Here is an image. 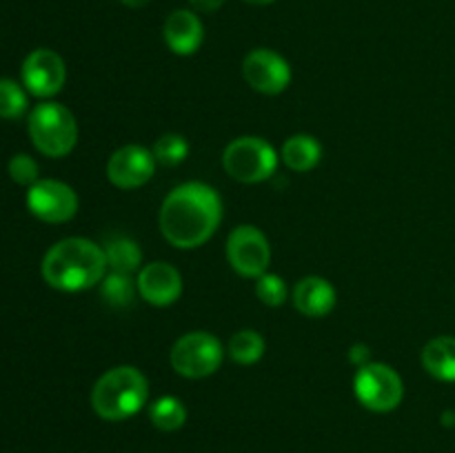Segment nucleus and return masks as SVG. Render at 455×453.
I'll use <instances>...</instances> for the list:
<instances>
[{
    "mask_svg": "<svg viewBox=\"0 0 455 453\" xmlns=\"http://www.w3.org/2000/svg\"><path fill=\"white\" fill-rule=\"evenodd\" d=\"M160 231L176 249H196L207 242L222 220V200L204 182H185L164 198Z\"/></svg>",
    "mask_w": 455,
    "mask_h": 453,
    "instance_id": "obj_1",
    "label": "nucleus"
},
{
    "mask_svg": "<svg viewBox=\"0 0 455 453\" xmlns=\"http://www.w3.org/2000/svg\"><path fill=\"white\" fill-rule=\"evenodd\" d=\"M105 249L87 238H65L43 258V278L58 291H84L102 282L107 271Z\"/></svg>",
    "mask_w": 455,
    "mask_h": 453,
    "instance_id": "obj_2",
    "label": "nucleus"
},
{
    "mask_svg": "<svg viewBox=\"0 0 455 453\" xmlns=\"http://www.w3.org/2000/svg\"><path fill=\"white\" fill-rule=\"evenodd\" d=\"M149 398V382L136 367H114L102 373L92 391V407L98 417L109 422L136 416Z\"/></svg>",
    "mask_w": 455,
    "mask_h": 453,
    "instance_id": "obj_3",
    "label": "nucleus"
},
{
    "mask_svg": "<svg viewBox=\"0 0 455 453\" xmlns=\"http://www.w3.org/2000/svg\"><path fill=\"white\" fill-rule=\"evenodd\" d=\"M29 136L36 149L49 158L71 154L78 142L74 114L60 102H40L29 114Z\"/></svg>",
    "mask_w": 455,
    "mask_h": 453,
    "instance_id": "obj_4",
    "label": "nucleus"
},
{
    "mask_svg": "<svg viewBox=\"0 0 455 453\" xmlns=\"http://www.w3.org/2000/svg\"><path fill=\"white\" fill-rule=\"evenodd\" d=\"M222 167L234 180L256 185L267 180L278 169V151L258 136H243L229 142L222 154Z\"/></svg>",
    "mask_w": 455,
    "mask_h": 453,
    "instance_id": "obj_5",
    "label": "nucleus"
},
{
    "mask_svg": "<svg viewBox=\"0 0 455 453\" xmlns=\"http://www.w3.org/2000/svg\"><path fill=\"white\" fill-rule=\"evenodd\" d=\"M222 360H225V349H222L220 340L207 331L185 333L180 340H176V345L172 346V355H169L173 371L191 378V380L216 373Z\"/></svg>",
    "mask_w": 455,
    "mask_h": 453,
    "instance_id": "obj_6",
    "label": "nucleus"
},
{
    "mask_svg": "<svg viewBox=\"0 0 455 453\" xmlns=\"http://www.w3.org/2000/svg\"><path fill=\"white\" fill-rule=\"evenodd\" d=\"M355 398L364 409L376 413L394 411L404 398L403 378L389 364L369 362L358 369L354 380Z\"/></svg>",
    "mask_w": 455,
    "mask_h": 453,
    "instance_id": "obj_7",
    "label": "nucleus"
},
{
    "mask_svg": "<svg viewBox=\"0 0 455 453\" xmlns=\"http://www.w3.org/2000/svg\"><path fill=\"white\" fill-rule=\"evenodd\" d=\"M227 260L238 275L258 280L269 269V240L258 226L238 225L227 240Z\"/></svg>",
    "mask_w": 455,
    "mask_h": 453,
    "instance_id": "obj_8",
    "label": "nucleus"
},
{
    "mask_svg": "<svg viewBox=\"0 0 455 453\" xmlns=\"http://www.w3.org/2000/svg\"><path fill=\"white\" fill-rule=\"evenodd\" d=\"M27 207L38 220L60 225L78 211V195L60 180H38L27 191Z\"/></svg>",
    "mask_w": 455,
    "mask_h": 453,
    "instance_id": "obj_9",
    "label": "nucleus"
},
{
    "mask_svg": "<svg viewBox=\"0 0 455 453\" xmlns=\"http://www.w3.org/2000/svg\"><path fill=\"white\" fill-rule=\"evenodd\" d=\"M247 84L265 96H278L291 83V67L274 49H253L243 62Z\"/></svg>",
    "mask_w": 455,
    "mask_h": 453,
    "instance_id": "obj_10",
    "label": "nucleus"
},
{
    "mask_svg": "<svg viewBox=\"0 0 455 453\" xmlns=\"http://www.w3.org/2000/svg\"><path fill=\"white\" fill-rule=\"evenodd\" d=\"M65 60L52 49H36L22 62V84L36 98H52L65 87Z\"/></svg>",
    "mask_w": 455,
    "mask_h": 453,
    "instance_id": "obj_11",
    "label": "nucleus"
},
{
    "mask_svg": "<svg viewBox=\"0 0 455 453\" xmlns=\"http://www.w3.org/2000/svg\"><path fill=\"white\" fill-rule=\"evenodd\" d=\"M156 164L158 163L151 149L140 145H124L111 154L107 163V178L118 189H138L151 180Z\"/></svg>",
    "mask_w": 455,
    "mask_h": 453,
    "instance_id": "obj_12",
    "label": "nucleus"
},
{
    "mask_svg": "<svg viewBox=\"0 0 455 453\" xmlns=\"http://www.w3.org/2000/svg\"><path fill=\"white\" fill-rule=\"evenodd\" d=\"M136 284L142 300L154 306L173 305L182 293L180 271L169 262H149L142 266Z\"/></svg>",
    "mask_w": 455,
    "mask_h": 453,
    "instance_id": "obj_13",
    "label": "nucleus"
},
{
    "mask_svg": "<svg viewBox=\"0 0 455 453\" xmlns=\"http://www.w3.org/2000/svg\"><path fill=\"white\" fill-rule=\"evenodd\" d=\"M164 43L178 56H191L200 49L204 40V29L200 18L191 9H178L164 20Z\"/></svg>",
    "mask_w": 455,
    "mask_h": 453,
    "instance_id": "obj_14",
    "label": "nucleus"
},
{
    "mask_svg": "<svg viewBox=\"0 0 455 453\" xmlns=\"http://www.w3.org/2000/svg\"><path fill=\"white\" fill-rule=\"evenodd\" d=\"M293 306L307 318H324L336 306V289L320 275H307L293 287Z\"/></svg>",
    "mask_w": 455,
    "mask_h": 453,
    "instance_id": "obj_15",
    "label": "nucleus"
},
{
    "mask_svg": "<svg viewBox=\"0 0 455 453\" xmlns=\"http://www.w3.org/2000/svg\"><path fill=\"white\" fill-rule=\"evenodd\" d=\"M422 367L429 376L443 382H455V338H434L422 349Z\"/></svg>",
    "mask_w": 455,
    "mask_h": 453,
    "instance_id": "obj_16",
    "label": "nucleus"
},
{
    "mask_svg": "<svg viewBox=\"0 0 455 453\" xmlns=\"http://www.w3.org/2000/svg\"><path fill=\"white\" fill-rule=\"evenodd\" d=\"M280 155H283V163L291 171L305 173L311 171L320 163V158H323V145L314 136H309V133H296V136L284 140Z\"/></svg>",
    "mask_w": 455,
    "mask_h": 453,
    "instance_id": "obj_17",
    "label": "nucleus"
},
{
    "mask_svg": "<svg viewBox=\"0 0 455 453\" xmlns=\"http://www.w3.org/2000/svg\"><path fill=\"white\" fill-rule=\"evenodd\" d=\"M105 256L107 265L111 266V271H120V274H132L140 266L142 262V249L133 242L132 238H111L105 244Z\"/></svg>",
    "mask_w": 455,
    "mask_h": 453,
    "instance_id": "obj_18",
    "label": "nucleus"
},
{
    "mask_svg": "<svg viewBox=\"0 0 455 453\" xmlns=\"http://www.w3.org/2000/svg\"><path fill=\"white\" fill-rule=\"evenodd\" d=\"M138 284L133 282L132 274H120V271H111L102 278L100 282V296L114 309H127L136 298Z\"/></svg>",
    "mask_w": 455,
    "mask_h": 453,
    "instance_id": "obj_19",
    "label": "nucleus"
},
{
    "mask_svg": "<svg viewBox=\"0 0 455 453\" xmlns=\"http://www.w3.org/2000/svg\"><path fill=\"white\" fill-rule=\"evenodd\" d=\"M151 425L160 431H178L187 422V409L176 395H163V398L156 400L149 409Z\"/></svg>",
    "mask_w": 455,
    "mask_h": 453,
    "instance_id": "obj_20",
    "label": "nucleus"
},
{
    "mask_svg": "<svg viewBox=\"0 0 455 453\" xmlns=\"http://www.w3.org/2000/svg\"><path fill=\"white\" fill-rule=\"evenodd\" d=\"M265 338L253 329H243L229 340V355L238 364H256L265 355Z\"/></svg>",
    "mask_w": 455,
    "mask_h": 453,
    "instance_id": "obj_21",
    "label": "nucleus"
},
{
    "mask_svg": "<svg viewBox=\"0 0 455 453\" xmlns=\"http://www.w3.org/2000/svg\"><path fill=\"white\" fill-rule=\"evenodd\" d=\"M151 154H154L156 163L163 167H176V164L185 163V158L189 155V142L180 133H164L154 142Z\"/></svg>",
    "mask_w": 455,
    "mask_h": 453,
    "instance_id": "obj_22",
    "label": "nucleus"
},
{
    "mask_svg": "<svg viewBox=\"0 0 455 453\" xmlns=\"http://www.w3.org/2000/svg\"><path fill=\"white\" fill-rule=\"evenodd\" d=\"M27 93L16 80H0V118L18 120L27 111Z\"/></svg>",
    "mask_w": 455,
    "mask_h": 453,
    "instance_id": "obj_23",
    "label": "nucleus"
},
{
    "mask_svg": "<svg viewBox=\"0 0 455 453\" xmlns=\"http://www.w3.org/2000/svg\"><path fill=\"white\" fill-rule=\"evenodd\" d=\"M256 296L260 298L262 305L280 306L287 300V284L280 275L265 274L256 280Z\"/></svg>",
    "mask_w": 455,
    "mask_h": 453,
    "instance_id": "obj_24",
    "label": "nucleus"
},
{
    "mask_svg": "<svg viewBox=\"0 0 455 453\" xmlns=\"http://www.w3.org/2000/svg\"><path fill=\"white\" fill-rule=\"evenodd\" d=\"M9 176L18 185L31 187L34 182H38V164H36V160L31 155L16 154L9 160Z\"/></svg>",
    "mask_w": 455,
    "mask_h": 453,
    "instance_id": "obj_25",
    "label": "nucleus"
},
{
    "mask_svg": "<svg viewBox=\"0 0 455 453\" xmlns=\"http://www.w3.org/2000/svg\"><path fill=\"white\" fill-rule=\"evenodd\" d=\"M371 351H369L367 345H363V342H358V345H354L349 349V360L354 364H358V367H364V364L371 362Z\"/></svg>",
    "mask_w": 455,
    "mask_h": 453,
    "instance_id": "obj_26",
    "label": "nucleus"
},
{
    "mask_svg": "<svg viewBox=\"0 0 455 453\" xmlns=\"http://www.w3.org/2000/svg\"><path fill=\"white\" fill-rule=\"evenodd\" d=\"M189 4L196 9V12L212 13V12H218V9L225 4V0H189Z\"/></svg>",
    "mask_w": 455,
    "mask_h": 453,
    "instance_id": "obj_27",
    "label": "nucleus"
},
{
    "mask_svg": "<svg viewBox=\"0 0 455 453\" xmlns=\"http://www.w3.org/2000/svg\"><path fill=\"white\" fill-rule=\"evenodd\" d=\"M123 4H127V7L132 9H138V7H145V4H149L151 0H120Z\"/></svg>",
    "mask_w": 455,
    "mask_h": 453,
    "instance_id": "obj_28",
    "label": "nucleus"
},
{
    "mask_svg": "<svg viewBox=\"0 0 455 453\" xmlns=\"http://www.w3.org/2000/svg\"><path fill=\"white\" fill-rule=\"evenodd\" d=\"M244 3H249V4H269V3H274V0H244Z\"/></svg>",
    "mask_w": 455,
    "mask_h": 453,
    "instance_id": "obj_29",
    "label": "nucleus"
}]
</instances>
